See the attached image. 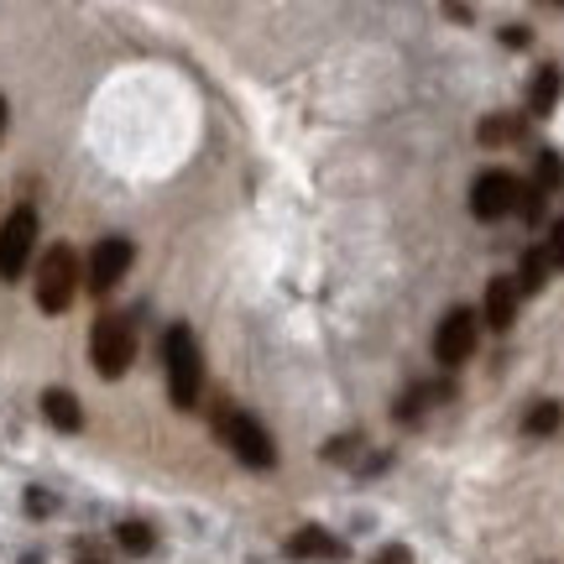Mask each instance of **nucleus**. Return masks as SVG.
Listing matches in <instances>:
<instances>
[{
    "label": "nucleus",
    "mask_w": 564,
    "mask_h": 564,
    "mask_svg": "<svg viewBox=\"0 0 564 564\" xmlns=\"http://www.w3.org/2000/svg\"><path fill=\"white\" fill-rule=\"evenodd\" d=\"M162 361H167V398L173 408H199V392H204V356H199V340L188 324H173L162 335Z\"/></svg>",
    "instance_id": "f257e3e1"
},
{
    "label": "nucleus",
    "mask_w": 564,
    "mask_h": 564,
    "mask_svg": "<svg viewBox=\"0 0 564 564\" xmlns=\"http://www.w3.org/2000/svg\"><path fill=\"white\" fill-rule=\"evenodd\" d=\"M215 434H220L225 449L241 465H251V470H272V465H278V440H272L246 408H236V403L215 408Z\"/></svg>",
    "instance_id": "f03ea898"
},
{
    "label": "nucleus",
    "mask_w": 564,
    "mask_h": 564,
    "mask_svg": "<svg viewBox=\"0 0 564 564\" xmlns=\"http://www.w3.org/2000/svg\"><path fill=\"white\" fill-rule=\"evenodd\" d=\"M89 361L105 382H121L131 361H137V324L131 314H100L89 329Z\"/></svg>",
    "instance_id": "7ed1b4c3"
},
{
    "label": "nucleus",
    "mask_w": 564,
    "mask_h": 564,
    "mask_svg": "<svg viewBox=\"0 0 564 564\" xmlns=\"http://www.w3.org/2000/svg\"><path fill=\"white\" fill-rule=\"evenodd\" d=\"M79 293V257L74 246H47L37 262V308L42 314H68V303Z\"/></svg>",
    "instance_id": "20e7f679"
},
{
    "label": "nucleus",
    "mask_w": 564,
    "mask_h": 564,
    "mask_svg": "<svg viewBox=\"0 0 564 564\" xmlns=\"http://www.w3.org/2000/svg\"><path fill=\"white\" fill-rule=\"evenodd\" d=\"M37 209L32 204H21L6 215L0 225V282H17L26 278V262H32V251H37Z\"/></svg>",
    "instance_id": "39448f33"
},
{
    "label": "nucleus",
    "mask_w": 564,
    "mask_h": 564,
    "mask_svg": "<svg viewBox=\"0 0 564 564\" xmlns=\"http://www.w3.org/2000/svg\"><path fill=\"white\" fill-rule=\"evenodd\" d=\"M476 340H481V319H476V308H449L440 324H434V361L444 371H455L476 356Z\"/></svg>",
    "instance_id": "423d86ee"
},
{
    "label": "nucleus",
    "mask_w": 564,
    "mask_h": 564,
    "mask_svg": "<svg viewBox=\"0 0 564 564\" xmlns=\"http://www.w3.org/2000/svg\"><path fill=\"white\" fill-rule=\"evenodd\" d=\"M518 188H523V178L507 173V167H486V173H476V183H470V215L486 220V225L512 215V209H518Z\"/></svg>",
    "instance_id": "0eeeda50"
},
{
    "label": "nucleus",
    "mask_w": 564,
    "mask_h": 564,
    "mask_svg": "<svg viewBox=\"0 0 564 564\" xmlns=\"http://www.w3.org/2000/svg\"><path fill=\"white\" fill-rule=\"evenodd\" d=\"M131 262H137V246L126 241V236H105V241H95L89 262H84V288L89 293H110L131 272Z\"/></svg>",
    "instance_id": "6e6552de"
},
{
    "label": "nucleus",
    "mask_w": 564,
    "mask_h": 564,
    "mask_svg": "<svg viewBox=\"0 0 564 564\" xmlns=\"http://www.w3.org/2000/svg\"><path fill=\"white\" fill-rule=\"evenodd\" d=\"M282 554H288V560H299V564H340L345 560V544L329 533V528L308 523V528H299V533L282 544Z\"/></svg>",
    "instance_id": "1a4fd4ad"
},
{
    "label": "nucleus",
    "mask_w": 564,
    "mask_h": 564,
    "mask_svg": "<svg viewBox=\"0 0 564 564\" xmlns=\"http://www.w3.org/2000/svg\"><path fill=\"white\" fill-rule=\"evenodd\" d=\"M518 282L512 278H491L481 293V308H476V319L486 324V329H497V335H507L512 324H518Z\"/></svg>",
    "instance_id": "9d476101"
},
{
    "label": "nucleus",
    "mask_w": 564,
    "mask_h": 564,
    "mask_svg": "<svg viewBox=\"0 0 564 564\" xmlns=\"http://www.w3.org/2000/svg\"><path fill=\"white\" fill-rule=\"evenodd\" d=\"M42 419L53 423L58 434H79V429H84V408H79V398H74L68 387H47V392H42Z\"/></svg>",
    "instance_id": "9b49d317"
},
{
    "label": "nucleus",
    "mask_w": 564,
    "mask_h": 564,
    "mask_svg": "<svg viewBox=\"0 0 564 564\" xmlns=\"http://www.w3.org/2000/svg\"><path fill=\"white\" fill-rule=\"evenodd\" d=\"M564 95V68L560 63H544L533 84H528V116H554V105Z\"/></svg>",
    "instance_id": "f8f14e48"
},
{
    "label": "nucleus",
    "mask_w": 564,
    "mask_h": 564,
    "mask_svg": "<svg viewBox=\"0 0 564 564\" xmlns=\"http://www.w3.org/2000/svg\"><path fill=\"white\" fill-rule=\"evenodd\" d=\"M560 429H564V403H554V398H539V403L523 413L528 440H549V434H560Z\"/></svg>",
    "instance_id": "ddd939ff"
},
{
    "label": "nucleus",
    "mask_w": 564,
    "mask_h": 564,
    "mask_svg": "<svg viewBox=\"0 0 564 564\" xmlns=\"http://www.w3.org/2000/svg\"><path fill=\"white\" fill-rule=\"evenodd\" d=\"M116 544H121L131 560H147V554L158 549V533L147 523H137V518H126V523H116Z\"/></svg>",
    "instance_id": "4468645a"
},
{
    "label": "nucleus",
    "mask_w": 564,
    "mask_h": 564,
    "mask_svg": "<svg viewBox=\"0 0 564 564\" xmlns=\"http://www.w3.org/2000/svg\"><path fill=\"white\" fill-rule=\"evenodd\" d=\"M533 188H544V194H560L564 188V158L554 147H539V158H533Z\"/></svg>",
    "instance_id": "2eb2a0df"
},
{
    "label": "nucleus",
    "mask_w": 564,
    "mask_h": 564,
    "mask_svg": "<svg viewBox=\"0 0 564 564\" xmlns=\"http://www.w3.org/2000/svg\"><path fill=\"white\" fill-rule=\"evenodd\" d=\"M476 137H481V147H502V141L523 137V121H518V116H486V121L476 126Z\"/></svg>",
    "instance_id": "dca6fc26"
},
{
    "label": "nucleus",
    "mask_w": 564,
    "mask_h": 564,
    "mask_svg": "<svg viewBox=\"0 0 564 564\" xmlns=\"http://www.w3.org/2000/svg\"><path fill=\"white\" fill-rule=\"evenodd\" d=\"M518 293H539L549 282V262H544V251H523V262H518Z\"/></svg>",
    "instance_id": "f3484780"
},
{
    "label": "nucleus",
    "mask_w": 564,
    "mask_h": 564,
    "mask_svg": "<svg viewBox=\"0 0 564 564\" xmlns=\"http://www.w3.org/2000/svg\"><path fill=\"white\" fill-rule=\"evenodd\" d=\"M544 209H549V194H544V188H533V183H523V188H518V209H512V215H523L528 225H544Z\"/></svg>",
    "instance_id": "a211bd4d"
},
{
    "label": "nucleus",
    "mask_w": 564,
    "mask_h": 564,
    "mask_svg": "<svg viewBox=\"0 0 564 564\" xmlns=\"http://www.w3.org/2000/svg\"><path fill=\"white\" fill-rule=\"evenodd\" d=\"M539 251H544L549 272H554V267H564V220H554V225H549V241L539 246Z\"/></svg>",
    "instance_id": "6ab92c4d"
},
{
    "label": "nucleus",
    "mask_w": 564,
    "mask_h": 564,
    "mask_svg": "<svg viewBox=\"0 0 564 564\" xmlns=\"http://www.w3.org/2000/svg\"><path fill=\"white\" fill-rule=\"evenodd\" d=\"M74 560H79V564H116L100 544H89V539H79V544H74Z\"/></svg>",
    "instance_id": "aec40b11"
},
{
    "label": "nucleus",
    "mask_w": 564,
    "mask_h": 564,
    "mask_svg": "<svg viewBox=\"0 0 564 564\" xmlns=\"http://www.w3.org/2000/svg\"><path fill=\"white\" fill-rule=\"evenodd\" d=\"M361 444H366V440H356V434H345V440H335L329 449H324V460H350V455H356Z\"/></svg>",
    "instance_id": "412c9836"
},
{
    "label": "nucleus",
    "mask_w": 564,
    "mask_h": 564,
    "mask_svg": "<svg viewBox=\"0 0 564 564\" xmlns=\"http://www.w3.org/2000/svg\"><path fill=\"white\" fill-rule=\"evenodd\" d=\"M502 42H507V47H512V53H523L528 42H533V32H528L523 21H512V26H502Z\"/></svg>",
    "instance_id": "4be33fe9"
},
{
    "label": "nucleus",
    "mask_w": 564,
    "mask_h": 564,
    "mask_svg": "<svg viewBox=\"0 0 564 564\" xmlns=\"http://www.w3.org/2000/svg\"><path fill=\"white\" fill-rule=\"evenodd\" d=\"M26 512H32V518H47V512H53V497H47L42 486H32V491H26Z\"/></svg>",
    "instance_id": "5701e85b"
},
{
    "label": "nucleus",
    "mask_w": 564,
    "mask_h": 564,
    "mask_svg": "<svg viewBox=\"0 0 564 564\" xmlns=\"http://www.w3.org/2000/svg\"><path fill=\"white\" fill-rule=\"evenodd\" d=\"M371 564H413V549H403V544H387L382 554H377V560Z\"/></svg>",
    "instance_id": "b1692460"
},
{
    "label": "nucleus",
    "mask_w": 564,
    "mask_h": 564,
    "mask_svg": "<svg viewBox=\"0 0 564 564\" xmlns=\"http://www.w3.org/2000/svg\"><path fill=\"white\" fill-rule=\"evenodd\" d=\"M0 131H6V100H0Z\"/></svg>",
    "instance_id": "393cba45"
},
{
    "label": "nucleus",
    "mask_w": 564,
    "mask_h": 564,
    "mask_svg": "<svg viewBox=\"0 0 564 564\" xmlns=\"http://www.w3.org/2000/svg\"><path fill=\"white\" fill-rule=\"evenodd\" d=\"M21 564H42V560H37V554H26V560H21Z\"/></svg>",
    "instance_id": "a878e982"
}]
</instances>
